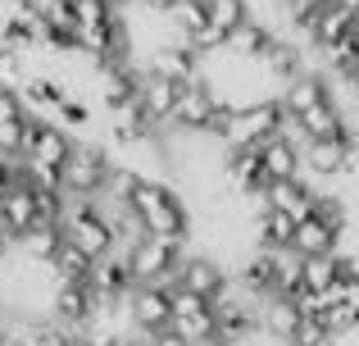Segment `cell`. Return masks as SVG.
Listing matches in <instances>:
<instances>
[{"instance_id": "6da1fadb", "label": "cell", "mask_w": 359, "mask_h": 346, "mask_svg": "<svg viewBox=\"0 0 359 346\" xmlns=\"http://www.w3.org/2000/svg\"><path fill=\"white\" fill-rule=\"evenodd\" d=\"M64 237H69L73 246H82L91 260H105L109 251H118L114 223L100 214V205H96V201H91L87 210H78V214H69V219H64Z\"/></svg>"}, {"instance_id": "7a4b0ae2", "label": "cell", "mask_w": 359, "mask_h": 346, "mask_svg": "<svg viewBox=\"0 0 359 346\" xmlns=\"http://www.w3.org/2000/svg\"><path fill=\"white\" fill-rule=\"evenodd\" d=\"M128 314H132V328L137 333L155 338L159 328L173 324V292L159 287V283H137L128 292Z\"/></svg>"}, {"instance_id": "3957f363", "label": "cell", "mask_w": 359, "mask_h": 346, "mask_svg": "<svg viewBox=\"0 0 359 346\" xmlns=\"http://www.w3.org/2000/svg\"><path fill=\"white\" fill-rule=\"evenodd\" d=\"M214 105H219V91H214V78H210V73L191 78V82L182 87V100H177L173 119H168V133H201V128L210 124Z\"/></svg>"}, {"instance_id": "277c9868", "label": "cell", "mask_w": 359, "mask_h": 346, "mask_svg": "<svg viewBox=\"0 0 359 346\" xmlns=\"http://www.w3.org/2000/svg\"><path fill=\"white\" fill-rule=\"evenodd\" d=\"M355 32H359V14H351L341 0H327V5L314 14V23L305 27V41L314 46V51H332V46L351 41Z\"/></svg>"}, {"instance_id": "5b68a950", "label": "cell", "mask_w": 359, "mask_h": 346, "mask_svg": "<svg viewBox=\"0 0 359 346\" xmlns=\"http://www.w3.org/2000/svg\"><path fill=\"white\" fill-rule=\"evenodd\" d=\"M0 214H5V223L14 228V237H23L27 228L41 223V187H36L32 178H14L9 192L0 196Z\"/></svg>"}, {"instance_id": "8992f818", "label": "cell", "mask_w": 359, "mask_h": 346, "mask_svg": "<svg viewBox=\"0 0 359 346\" xmlns=\"http://www.w3.org/2000/svg\"><path fill=\"white\" fill-rule=\"evenodd\" d=\"M264 192H269V201L278 205V210L296 214V219H309L323 187H318L309 173H296V178H269V187H264Z\"/></svg>"}, {"instance_id": "52a82bcc", "label": "cell", "mask_w": 359, "mask_h": 346, "mask_svg": "<svg viewBox=\"0 0 359 346\" xmlns=\"http://www.w3.org/2000/svg\"><path fill=\"white\" fill-rule=\"evenodd\" d=\"M182 87H187V82L168 78V73H159L155 64H150V69L141 73V105H146V114L159 119V124L168 128V119H173L177 100H182Z\"/></svg>"}, {"instance_id": "ba28073f", "label": "cell", "mask_w": 359, "mask_h": 346, "mask_svg": "<svg viewBox=\"0 0 359 346\" xmlns=\"http://www.w3.org/2000/svg\"><path fill=\"white\" fill-rule=\"evenodd\" d=\"M300 319H305V310L296 305V296H291V292H269V301H264V310H259V328L269 333V338L296 342Z\"/></svg>"}, {"instance_id": "9c48e42d", "label": "cell", "mask_w": 359, "mask_h": 346, "mask_svg": "<svg viewBox=\"0 0 359 346\" xmlns=\"http://www.w3.org/2000/svg\"><path fill=\"white\" fill-rule=\"evenodd\" d=\"M323 100H327V73L323 69H300L296 78L282 82V105L296 109V114H309Z\"/></svg>"}, {"instance_id": "30bf717a", "label": "cell", "mask_w": 359, "mask_h": 346, "mask_svg": "<svg viewBox=\"0 0 359 346\" xmlns=\"http://www.w3.org/2000/svg\"><path fill=\"white\" fill-rule=\"evenodd\" d=\"M341 237H346V228H332L327 219L309 214V219L296 223V241H291V246H296L300 255H337V251H341Z\"/></svg>"}, {"instance_id": "8fae6325", "label": "cell", "mask_w": 359, "mask_h": 346, "mask_svg": "<svg viewBox=\"0 0 359 346\" xmlns=\"http://www.w3.org/2000/svg\"><path fill=\"white\" fill-rule=\"evenodd\" d=\"M259 151H264V169H269V178H296V173H305V151H300L296 142H287L282 133L264 137Z\"/></svg>"}, {"instance_id": "7c38bea8", "label": "cell", "mask_w": 359, "mask_h": 346, "mask_svg": "<svg viewBox=\"0 0 359 346\" xmlns=\"http://www.w3.org/2000/svg\"><path fill=\"white\" fill-rule=\"evenodd\" d=\"M296 214H287V210H278V205H269V210L255 219V237H259V246H269V251H278V246H291L296 241Z\"/></svg>"}, {"instance_id": "4fadbf2b", "label": "cell", "mask_w": 359, "mask_h": 346, "mask_svg": "<svg viewBox=\"0 0 359 346\" xmlns=\"http://www.w3.org/2000/svg\"><path fill=\"white\" fill-rule=\"evenodd\" d=\"M91 265H96V260H91L82 246H73L69 237H64V246L50 255V269H55V278H60V283H87V278H91Z\"/></svg>"}, {"instance_id": "5bb4252c", "label": "cell", "mask_w": 359, "mask_h": 346, "mask_svg": "<svg viewBox=\"0 0 359 346\" xmlns=\"http://www.w3.org/2000/svg\"><path fill=\"white\" fill-rule=\"evenodd\" d=\"M173 23L182 27L191 41H201V36L214 27V5H210V0H182V5L173 9Z\"/></svg>"}, {"instance_id": "9a60e30c", "label": "cell", "mask_w": 359, "mask_h": 346, "mask_svg": "<svg viewBox=\"0 0 359 346\" xmlns=\"http://www.w3.org/2000/svg\"><path fill=\"white\" fill-rule=\"evenodd\" d=\"M173 328L182 333L187 342H205V338H214V333H223L219 305H214V310H191V314H173Z\"/></svg>"}, {"instance_id": "2e32d148", "label": "cell", "mask_w": 359, "mask_h": 346, "mask_svg": "<svg viewBox=\"0 0 359 346\" xmlns=\"http://www.w3.org/2000/svg\"><path fill=\"white\" fill-rule=\"evenodd\" d=\"M210 5H214V27H219L223 36H232L241 23H250V18H255L250 0H210Z\"/></svg>"}, {"instance_id": "e0dca14e", "label": "cell", "mask_w": 359, "mask_h": 346, "mask_svg": "<svg viewBox=\"0 0 359 346\" xmlns=\"http://www.w3.org/2000/svg\"><path fill=\"white\" fill-rule=\"evenodd\" d=\"M332 283H337V255H305V283L300 287L327 292Z\"/></svg>"}, {"instance_id": "ac0fdd59", "label": "cell", "mask_w": 359, "mask_h": 346, "mask_svg": "<svg viewBox=\"0 0 359 346\" xmlns=\"http://www.w3.org/2000/svg\"><path fill=\"white\" fill-rule=\"evenodd\" d=\"M50 114H55V119H64V124H69V128H73V133H78V137L87 133L91 124H96V114H91V105H82L78 96H64L60 105L50 109Z\"/></svg>"}, {"instance_id": "d6986e66", "label": "cell", "mask_w": 359, "mask_h": 346, "mask_svg": "<svg viewBox=\"0 0 359 346\" xmlns=\"http://www.w3.org/2000/svg\"><path fill=\"white\" fill-rule=\"evenodd\" d=\"M150 346H196V342H187V338H182V333H177V328H173V324H168V328H159V333H155V338H150Z\"/></svg>"}, {"instance_id": "ffe728a7", "label": "cell", "mask_w": 359, "mask_h": 346, "mask_svg": "<svg viewBox=\"0 0 359 346\" xmlns=\"http://www.w3.org/2000/svg\"><path fill=\"white\" fill-rule=\"evenodd\" d=\"M141 5H146V9H155V14H173V9L182 5V0H141Z\"/></svg>"}, {"instance_id": "44dd1931", "label": "cell", "mask_w": 359, "mask_h": 346, "mask_svg": "<svg viewBox=\"0 0 359 346\" xmlns=\"http://www.w3.org/2000/svg\"><path fill=\"white\" fill-rule=\"evenodd\" d=\"M196 346H237L228 338V333H214V338H205V342H196Z\"/></svg>"}, {"instance_id": "7402d4cb", "label": "cell", "mask_w": 359, "mask_h": 346, "mask_svg": "<svg viewBox=\"0 0 359 346\" xmlns=\"http://www.w3.org/2000/svg\"><path fill=\"white\" fill-rule=\"evenodd\" d=\"M341 5H346V9H351V14H359V0H341Z\"/></svg>"}, {"instance_id": "603a6c76", "label": "cell", "mask_w": 359, "mask_h": 346, "mask_svg": "<svg viewBox=\"0 0 359 346\" xmlns=\"http://www.w3.org/2000/svg\"><path fill=\"white\" fill-rule=\"evenodd\" d=\"M114 5H123V9H128V5H141V0H114Z\"/></svg>"}]
</instances>
